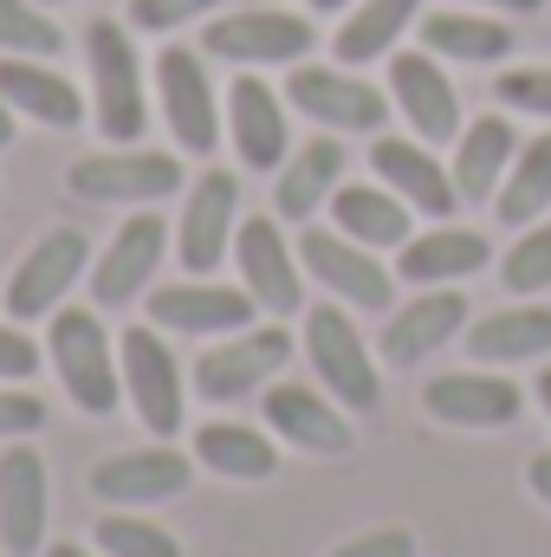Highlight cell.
<instances>
[{
    "mask_svg": "<svg viewBox=\"0 0 551 557\" xmlns=\"http://www.w3.org/2000/svg\"><path fill=\"white\" fill-rule=\"evenodd\" d=\"M46 512H52V493H46L39 447L7 441V454H0V552L7 557L46 552Z\"/></svg>",
    "mask_w": 551,
    "mask_h": 557,
    "instance_id": "20",
    "label": "cell"
},
{
    "mask_svg": "<svg viewBox=\"0 0 551 557\" xmlns=\"http://www.w3.org/2000/svg\"><path fill=\"white\" fill-rule=\"evenodd\" d=\"M46 557H105V552H98V545H91V552H78V545H46Z\"/></svg>",
    "mask_w": 551,
    "mask_h": 557,
    "instance_id": "46",
    "label": "cell"
},
{
    "mask_svg": "<svg viewBox=\"0 0 551 557\" xmlns=\"http://www.w3.org/2000/svg\"><path fill=\"white\" fill-rule=\"evenodd\" d=\"M285 98H292L311 124H325V131H338V137H377L383 117H390V98H383L377 85H364L357 72H338V65H292Z\"/></svg>",
    "mask_w": 551,
    "mask_h": 557,
    "instance_id": "11",
    "label": "cell"
},
{
    "mask_svg": "<svg viewBox=\"0 0 551 557\" xmlns=\"http://www.w3.org/2000/svg\"><path fill=\"white\" fill-rule=\"evenodd\" d=\"M188 480H195V454H182V447H131V454H105L91 467V499L143 512V506L182 499Z\"/></svg>",
    "mask_w": 551,
    "mask_h": 557,
    "instance_id": "14",
    "label": "cell"
},
{
    "mask_svg": "<svg viewBox=\"0 0 551 557\" xmlns=\"http://www.w3.org/2000/svg\"><path fill=\"white\" fill-rule=\"evenodd\" d=\"M39 363H46V350H39V344L7 318V324H0V383H33V370H39Z\"/></svg>",
    "mask_w": 551,
    "mask_h": 557,
    "instance_id": "38",
    "label": "cell"
},
{
    "mask_svg": "<svg viewBox=\"0 0 551 557\" xmlns=\"http://www.w3.org/2000/svg\"><path fill=\"white\" fill-rule=\"evenodd\" d=\"M39 7H52V0H39Z\"/></svg>",
    "mask_w": 551,
    "mask_h": 557,
    "instance_id": "48",
    "label": "cell"
},
{
    "mask_svg": "<svg viewBox=\"0 0 551 557\" xmlns=\"http://www.w3.org/2000/svg\"><path fill=\"white\" fill-rule=\"evenodd\" d=\"M46 428V403L33 389H13L0 383V441H20V434H39Z\"/></svg>",
    "mask_w": 551,
    "mask_h": 557,
    "instance_id": "39",
    "label": "cell"
},
{
    "mask_svg": "<svg viewBox=\"0 0 551 557\" xmlns=\"http://www.w3.org/2000/svg\"><path fill=\"white\" fill-rule=\"evenodd\" d=\"M513 156H519V131L506 124V117H474L461 137H454V188H461V201H474V208H487L493 195H500V182H506V169H513Z\"/></svg>",
    "mask_w": 551,
    "mask_h": 557,
    "instance_id": "27",
    "label": "cell"
},
{
    "mask_svg": "<svg viewBox=\"0 0 551 557\" xmlns=\"http://www.w3.org/2000/svg\"><path fill=\"white\" fill-rule=\"evenodd\" d=\"M370 169H377L383 188H396V195L409 201L415 214L448 221V214L461 208V188H454V175L441 169V156H428V149L409 143V137H377L370 143Z\"/></svg>",
    "mask_w": 551,
    "mask_h": 557,
    "instance_id": "22",
    "label": "cell"
},
{
    "mask_svg": "<svg viewBox=\"0 0 551 557\" xmlns=\"http://www.w3.org/2000/svg\"><path fill=\"white\" fill-rule=\"evenodd\" d=\"M493 98H500L506 111H526V117H546L551 124V72L546 65H513V72H500V78H493Z\"/></svg>",
    "mask_w": 551,
    "mask_h": 557,
    "instance_id": "37",
    "label": "cell"
},
{
    "mask_svg": "<svg viewBox=\"0 0 551 557\" xmlns=\"http://www.w3.org/2000/svg\"><path fill=\"white\" fill-rule=\"evenodd\" d=\"M65 46V33L39 13V0H0V52L20 59H52Z\"/></svg>",
    "mask_w": 551,
    "mask_h": 557,
    "instance_id": "36",
    "label": "cell"
},
{
    "mask_svg": "<svg viewBox=\"0 0 551 557\" xmlns=\"http://www.w3.org/2000/svg\"><path fill=\"white\" fill-rule=\"evenodd\" d=\"M46 357H52L65 396L85 416H118V403H124V363H118V344H111V331H105V318L91 305H59L52 311Z\"/></svg>",
    "mask_w": 551,
    "mask_h": 557,
    "instance_id": "1",
    "label": "cell"
},
{
    "mask_svg": "<svg viewBox=\"0 0 551 557\" xmlns=\"http://www.w3.org/2000/svg\"><path fill=\"white\" fill-rule=\"evenodd\" d=\"M228 137H234V156L254 175H273L285 162V104L273 98L267 78H234V91H228Z\"/></svg>",
    "mask_w": 551,
    "mask_h": 557,
    "instance_id": "25",
    "label": "cell"
},
{
    "mask_svg": "<svg viewBox=\"0 0 551 557\" xmlns=\"http://www.w3.org/2000/svg\"><path fill=\"white\" fill-rule=\"evenodd\" d=\"M65 188L78 201H105V208H156L182 188V162L169 149H137V143H118V149H98V156H78L65 169Z\"/></svg>",
    "mask_w": 551,
    "mask_h": 557,
    "instance_id": "4",
    "label": "cell"
},
{
    "mask_svg": "<svg viewBox=\"0 0 551 557\" xmlns=\"http://www.w3.org/2000/svg\"><path fill=\"white\" fill-rule=\"evenodd\" d=\"M526 409V389L506 383L500 370H448L421 383V416L441 428H506Z\"/></svg>",
    "mask_w": 551,
    "mask_h": 557,
    "instance_id": "19",
    "label": "cell"
},
{
    "mask_svg": "<svg viewBox=\"0 0 551 557\" xmlns=\"http://www.w3.org/2000/svg\"><path fill=\"white\" fill-rule=\"evenodd\" d=\"M338 182H344V143L338 137H311L305 149H292V156L279 162L273 214L279 221H292V227H305V221L338 195Z\"/></svg>",
    "mask_w": 551,
    "mask_h": 557,
    "instance_id": "26",
    "label": "cell"
},
{
    "mask_svg": "<svg viewBox=\"0 0 551 557\" xmlns=\"http://www.w3.org/2000/svg\"><path fill=\"white\" fill-rule=\"evenodd\" d=\"M292 357V337H285V318L279 324H247L221 344H208L195 357V396L201 403H241V396H260L267 383H279Z\"/></svg>",
    "mask_w": 551,
    "mask_h": 557,
    "instance_id": "5",
    "label": "cell"
},
{
    "mask_svg": "<svg viewBox=\"0 0 551 557\" xmlns=\"http://www.w3.org/2000/svg\"><path fill=\"white\" fill-rule=\"evenodd\" d=\"M118 363H124V396H131V409H137L143 428H149L156 441L182 434L188 396H182V363H175V350L162 344V331H156V324H131V331L118 337Z\"/></svg>",
    "mask_w": 551,
    "mask_h": 557,
    "instance_id": "8",
    "label": "cell"
},
{
    "mask_svg": "<svg viewBox=\"0 0 551 557\" xmlns=\"http://www.w3.org/2000/svg\"><path fill=\"white\" fill-rule=\"evenodd\" d=\"M305 357L325 383V396H338L351 416H370L383 403V376H377V357L364 344V331L351 324V311L331 298V305H311L305 311Z\"/></svg>",
    "mask_w": 551,
    "mask_h": 557,
    "instance_id": "3",
    "label": "cell"
},
{
    "mask_svg": "<svg viewBox=\"0 0 551 557\" xmlns=\"http://www.w3.org/2000/svg\"><path fill=\"white\" fill-rule=\"evenodd\" d=\"M500 285L513 298H532V292H551V214L519 227V240L500 253Z\"/></svg>",
    "mask_w": 551,
    "mask_h": 557,
    "instance_id": "35",
    "label": "cell"
},
{
    "mask_svg": "<svg viewBox=\"0 0 551 557\" xmlns=\"http://www.w3.org/2000/svg\"><path fill=\"white\" fill-rule=\"evenodd\" d=\"M234 260H241V285L260 311L292 318L305 305V267H298V247L279 234V214H254L241 221L234 234Z\"/></svg>",
    "mask_w": 551,
    "mask_h": 557,
    "instance_id": "15",
    "label": "cell"
},
{
    "mask_svg": "<svg viewBox=\"0 0 551 557\" xmlns=\"http://www.w3.org/2000/svg\"><path fill=\"white\" fill-rule=\"evenodd\" d=\"M526 486L551 506V454H532V460H526Z\"/></svg>",
    "mask_w": 551,
    "mask_h": 557,
    "instance_id": "42",
    "label": "cell"
},
{
    "mask_svg": "<svg viewBox=\"0 0 551 557\" xmlns=\"http://www.w3.org/2000/svg\"><path fill=\"white\" fill-rule=\"evenodd\" d=\"M241 234V182L234 169H201L195 188L182 195V221H175V260L188 278H215V267L234 253Z\"/></svg>",
    "mask_w": 551,
    "mask_h": 557,
    "instance_id": "6",
    "label": "cell"
},
{
    "mask_svg": "<svg viewBox=\"0 0 551 557\" xmlns=\"http://www.w3.org/2000/svg\"><path fill=\"white\" fill-rule=\"evenodd\" d=\"M390 91L403 104V117L415 124V137H434V143H454L467 124H461V98L441 72L434 52H396L390 59Z\"/></svg>",
    "mask_w": 551,
    "mask_h": 557,
    "instance_id": "21",
    "label": "cell"
},
{
    "mask_svg": "<svg viewBox=\"0 0 551 557\" xmlns=\"http://www.w3.org/2000/svg\"><path fill=\"white\" fill-rule=\"evenodd\" d=\"M311 7H318V13H338V7H351V0H311Z\"/></svg>",
    "mask_w": 551,
    "mask_h": 557,
    "instance_id": "47",
    "label": "cell"
},
{
    "mask_svg": "<svg viewBox=\"0 0 551 557\" xmlns=\"http://www.w3.org/2000/svg\"><path fill=\"white\" fill-rule=\"evenodd\" d=\"M208 7H221V0H131V20H137L143 33H175L182 20H195Z\"/></svg>",
    "mask_w": 551,
    "mask_h": 557,
    "instance_id": "41",
    "label": "cell"
},
{
    "mask_svg": "<svg viewBox=\"0 0 551 557\" xmlns=\"http://www.w3.org/2000/svg\"><path fill=\"white\" fill-rule=\"evenodd\" d=\"M311 20L305 13H279V7H241V13H221L201 46L215 59H234V65H298L311 52Z\"/></svg>",
    "mask_w": 551,
    "mask_h": 557,
    "instance_id": "13",
    "label": "cell"
},
{
    "mask_svg": "<svg viewBox=\"0 0 551 557\" xmlns=\"http://www.w3.org/2000/svg\"><path fill=\"white\" fill-rule=\"evenodd\" d=\"M532 396H539V409H546V416H551V363H546V370H539V383H532Z\"/></svg>",
    "mask_w": 551,
    "mask_h": 557,
    "instance_id": "45",
    "label": "cell"
},
{
    "mask_svg": "<svg viewBox=\"0 0 551 557\" xmlns=\"http://www.w3.org/2000/svg\"><path fill=\"white\" fill-rule=\"evenodd\" d=\"M331 214H338V234H351L357 247H370V253H383V247H403L415 234V208L396 195V188H383V182H338V195H331Z\"/></svg>",
    "mask_w": 551,
    "mask_h": 557,
    "instance_id": "29",
    "label": "cell"
},
{
    "mask_svg": "<svg viewBox=\"0 0 551 557\" xmlns=\"http://www.w3.org/2000/svg\"><path fill=\"white\" fill-rule=\"evenodd\" d=\"M325 557H415V532L409 525H377V532L344 539L338 552H325Z\"/></svg>",
    "mask_w": 551,
    "mask_h": 557,
    "instance_id": "40",
    "label": "cell"
},
{
    "mask_svg": "<svg viewBox=\"0 0 551 557\" xmlns=\"http://www.w3.org/2000/svg\"><path fill=\"white\" fill-rule=\"evenodd\" d=\"M493 260V240L474 234V227H428V234H409L396 247V278L403 285H461Z\"/></svg>",
    "mask_w": 551,
    "mask_h": 557,
    "instance_id": "23",
    "label": "cell"
},
{
    "mask_svg": "<svg viewBox=\"0 0 551 557\" xmlns=\"http://www.w3.org/2000/svg\"><path fill=\"white\" fill-rule=\"evenodd\" d=\"M415 13H421V0H357V7L344 13V26L331 33L338 65H370V59H383L390 39H403L415 26Z\"/></svg>",
    "mask_w": 551,
    "mask_h": 557,
    "instance_id": "31",
    "label": "cell"
},
{
    "mask_svg": "<svg viewBox=\"0 0 551 557\" xmlns=\"http://www.w3.org/2000/svg\"><path fill=\"white\" fill-rule=\"evenodd\" d=\"M85 59H91V111H98V131L111 143H137L149 131L137 39L118 20H91L85 26Z\"/></svg>",
    "mask_w": 551,
    "mask_h": 557,
    "instance_id": "2",
    "label": "cell"
},
{
    "mask_svg": "<svg viewBox=\"0 0 551 557\" xmlns=\"http://www.w3.org/2000/svg\"><path fill=\"white\" fill-rule=\"evenodd\" d=\"M91 273V240L78 234V227H52V234H39L33 247H26V260L13 267L7 278V318L13 324H39V318H52L65 298H72V285Z\"/></svg>",
    "mask_w": 551,
    "mask_h": 557,
    "instance_id": "7",
    "label": "cell"
},
{
    "mask_svg": "<svg viewBox=\"0 0 551 557\" xmlns=\"http://www.w3.org/2000/svg\"><path fill=\"white\" fill-rule=\"evenodd\" d=\"M467 7H493V13H539L546 0H467Z\"/></svg>",
    "mask_w": 551,
    "mask_h": 557,
    "instance_id": "43",
    "label": "cell"
},
{
    "mask_svg": "<svg viewBox=\"0 0 551 557\" xmlns=\"http://www.w3.org/2000/svg\"><path fill=\"white\" fill-rule=\"evenodd\" d=\"M421 46L434 59H461V65H500L513 52V33L493 13H428L421 20Z\"/></svg>",
    "mask_w": 551,
    "mask_h": 557,
    "instance_id": "32",
    "label": "cell"
},
{
    "mask_svg": "<svg viewBox=\"0 0 551 557\" xmlns=\"http://www.w3.org/2000/svg\"><path fill=\"white\" fill-rule=\"evenodd\" d=\"M143 311L156 331H182V337H234L254 324V298L247 285H215V278H175V285H156L143 292Z\"/></svg>",
    "mask_w": 551,
    "mask_h": 557,
    "instance_id": "12",
    "label": "cell"
},
{
    "mask_svg": "<svg viewBox=\"0 0 551 557\" xmlns=\"http://www.w3.org/2000/svg\"><path fill=\"white\" fill-rule=\"evenodd\" d=\"M467 331V292L454 285H421L409 305H396L383 318V337H377V357L390 370H415L421 357H434L441 344H454Z\"/></svg>",
    "mask_w": 551,
    "mask_h": 557,
    "instance_id": "16",
    "label": "cell"
},
{
    "mask_svg": "<svg viewBox=\"0 0 551 557\" xmlns=\"http://www.w3.org/2000/svg\"><path fill=\"white\" fill-rule=\"evenodd\" d=\"M13 117H20V111H13V104H7V98H0V149H7V143H13Z\"/></svg>",
    "mask_w": 551,
    "mask_h": 557,
    "instance_id": "44",
    "label": "cell"
},
{
    "mask_svg": "<svg viewBox=\"0 0 551 557\" xmlns=\"http://www.w3.org/2000/svg\"><path fill=\"white\" fill-rule=\"evenodd\" d=\"M169 247H175V227H169L156 208H137V214L111 234V247L91 260V305H98V311H124L131 298H143Z\"/></svg>",
    "mask_w": 551,
    "mask_h": 557,
    "instance_id": "10",
    "label": "cell"
},
{
    "mask_svg": "<svg viewBox=\"0 0 551 557\" xmlns=\"http://www.w3.org/2000/svg\"><path fill=\"white\" fill-rule=\"evenodd\" d=\"M546 208H551V131L519 143V156H513V169L493 195V214L506 227H532V221H546Z\"/></svg>",
    "mask_w": 551,
    "mask_h": 557,
    "instance_id": "33",
    "label": "cell"
},
{
    "mask_svg": "<svg viewBox=\"0 0 551 557\" xmlns=\"http://www.w3.org/2000/svg\"><path fill=\"white\" fill-rule=\"evenodd\" d=\"M91 545L105 557H182V539H175L169 525H156V519H143V512H124V506H111V512L91 525Z\"/></svg>",
    "mask_w": 551,
    "mask_h": 557,
    "instance_id": "34",
    "label": "cell"
},
{
    "mask_svg": "<svg viewBox=\"0 0 551 557\" xmlns=\"http://www.w3.org/2000/svg\"><path fill=\"white\" fill-rule=\"evenodd\" d=\"M0 98H7L20 117L46 124V131H72V124L85 117L78 85H72V78H59V72H52V65H39V59H20V52H0Z\"/></svg>",
    "mask_w": 551,
    "mask_h": 557,
    "instance_id": "28",
    "label": "cell"
},
{
    "mask_svg": "<svg viewBox=\"0 0 551 557\" xmlns=\"http://www.w3.org/2000/svg\"><path fill=\"white\" fill-rule=\"evenodd\" d=\"M260 416L285 447L298 454H351L357 447V428L344 416V403H331L325 389H305V383H267L260 389Z\"/></svg>",
    "mask_w": 551,
    "mask_h": 557,
    "instance_id": "18",
    "label": "cell"
},
{
    "mask_svg": "<svg viewBox=\"0 0 551 557\" xmlns=\"http://www.w3.org/2000/svg\"><path fill=\"white\" fill-rule=\"evenodd\" d=\"M298 267H305V278H318L338 305H351V311H383V318H390L396 278H390V267H383L370 247H357L351 234L305 227V234H298Z\"/></svg>",
    "mask_w": 551,
    "mask_h": 557,
    "instance_id": "9",
    "label": "cell"
},
{
    "mask_svg": "<svg viewBox=\"0 0 551 557\" xmlns=\"http://www.w3.org/2000/svg\"><path fill=\"white\" fill-rule=\"evenodd\" d=\"M156 91H162V117L175 143L188 156H208L221 143V104H215V85H208V65L188 52V46H162L156 52Z\"/></svg>",
    "mask_w": 551,
    "mask_h": 557,
    "instance_id": "17",
    "label": "cell"
},
{
    "mask_svg": "<svg viewBox=\"0 0 551 557\" xmlns=\"http://www.w3.org/2000/svg\"><path fill=\"white\" fill-rule=\"evenodd\" d=\"M467 357L480 370H506V363H539L551 357V305H506V311H487L461 331Z\"/></svg>",
    "mask_w": 551,
    "mask_h": 557,
    "instance_id": "24",
    "label": "cell"
},
{
    "mask_svg": "<svg viewBox=\"0 0 551 557\" xmlns=\"http://www.w3.org/2000/svg\"><path fill=\"white\" fill-rule=\"evenodd\" d=\"M188 454H195V467H208V473H221L234 486H254V480L279 473L273 428H247V421H201Z\"/></svg>",
    "mask_w": 551,
    "mask_h": 557,
    "instance_id": "30",
    "label": "cell"
}]
</instances>
